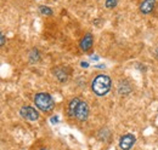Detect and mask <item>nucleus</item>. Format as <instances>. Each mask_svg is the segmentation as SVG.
I'll use <instances>...</instances> for the list:
<instances>
[{"mask_svg": "<svg viewBox=\"0 0 158 150\" xmlns=\"http://www.w3.org/2000/svg\"><path fill=\"white\" fill-rule=\"evenodd\" d=\"M51 120H52V122H54V124H55V122H59V121H57V120H59V117H57V116L51 117Z\"/></svg>", "mask_w": 158, "mask_h": 150, "instance_id": "4468645a", "label": "nucleus"}, {"mask_svg": "<svg viewBox=\"0 0 158 150\" xmlns=\"http://www.w3.org/2000/svg\"><path fill=\"white\" fill-rule=\"evenodd\" d=\"M81 67H85V68H86V67H89V64L85 63V62H83V63H81Z\"/></svg>", "mask_w": 158, "mask_h": 150, "instance_id": "2eb2a0df", "label": "nucleus"}, {"mask_svg": "<svg viewBox=\"0 0 158 150\" xmlns=\"http://www.w3.org/2000/svg\"><path fill=\"white\" fill-rule=\"evenodd\" d=\"M93 44H94L93 35H91L90 33H88L85 37L81 39V41H80V49H81L84 52H88V51L91 49Z\"/></svg>", "mask_w": 158, "mask_h": 150, "instance_id": "0eeeda50", "label": "nucleus"}, {"mask_svg": "<svg viewBox=\"0 0 158 150\" xmlns=\"http://www.w3.org/2000/svg\"><path fill=\"white\" fill-rule=\"evenodd\" d=\"M118 92L119 94H128L131 92V87L127 81H122L118 86Z\"/></svg>", "mask_w": 158, "mask_h": 150, "instance_id": "1a4fd4ad", "label": "nucleus"}, {"mask_svg": "<svg viewBox=\"0 0 158 150\" xmlns=\"http://www.w3.org/2000/svg\"><path fill=\"white\" fill-rule=\"evenodd\" d=\"M39 11L41 15H45V16H51L52 15V10L50 9V7H48V6H40L39 7Z\"/></svg>", "mask_w": 158, "mask_h": 150, "instance_id": "9b49d317", "label": "nucleus"}, {"mask_svg": "<svg viewBox=\"0 0 158 150\" xmlns=\"http://www.w3.org/2000/svg\"><path fill=\"white\" fill-rule=\"evenodd\" d=\"M156 7V0H143L140 4V12L142 15H150Z\"/></svg>", "mask_w": 158, "mask_h": 150, "instance_id": "423d86ee", "label": "nucleus"}, {"mask_svg": "<svg viewBox=\"0 0 158 150\" xmlns=\"http://www.w3.org/2000/svg\"><path fill=\"white\" fill-rule=\"evenodd\" d=\"M40 150H48V149H40Z\"/></svg>", "mask_w": 158, "mask_h": 150, "instance_id": "f3484780", "label": "nucleus"}, {"mask_svg": "<svg viewBox=\"0 0 158 150\" xmlns=\"http://www.w3.org/2000/svg\"><path fill=\"white\" fill-rule=\"evenodd\" d=\"M54 75L59 79L61 82H64L68 79V73H66V69L64 68H61V67L54 69Z\"/></svg>", "mask_w": 158, "mask_h": 150, "instance_id": "6e6552de", "label": "nucleus"}, {"mask_svg": "<svg viewBox=\"0 0 158 150\" xmlns=\"http://www.w3.org/2000/svg\"><path fill=\"white\" fill-rule=\"evenodd\" d=\"M34 103H35V107L44 112H51L55 108V102H54L52 97L46 92H39L35 94Z\"/></svg>", "mask_w": 158, "mask_h": 150, "instance_id": "7ed1b4c3", "label": "nucleus"}, {"mask_svg": "<svg viewBox=\"0 0 158 150\" xmlns=\"http://www.w3.org/2000/svg\"><path fill=\"white\" fill-rule=\"evenodd\" d=\"M68 115L84 122L89 116V107L80 98H73L68 104Z\"/></svg>", "mask_w": 158, "mask_h": 150, "instance_id": "f257e3e1", "label": "nucleus"}, {"mask_svg": "<svg viewBox=\"0 0 158 150\" xmlns=\"http://www.w3.org/2000/svg\"><path fill=\"white\" fill-rule=\"evenodd\" d=\"M135 142H136L135 136H133V134H130V133L124 134V136L120 137V139H119V148L122 150H130L134 147Z\"/></svg>", "mask_w": 158, "mask_h": 150, "instance_id": "39448f33", "label": "nucleus"}, {"mask_svg": "<svg viewBox=\"0 0 158 150\" xmlns=\"http://www.w3.org/2000/svg\"><path fill=\"white\" fill-rule=\"evenodd\" d=\"M20 115L27 121H37L39 119V112H37L33 107H29V105H24L20 109Z\"/></svg>", "mask_w": 158, "mask_h": 150, "instance_id": "20e7f679", "label": "nucleus"}, {"mask_svg": "<svg viewBox=\"0 0 158 150\" xmlns=\"http://www.w3.org/2000/svg\"><path fill=\"white\" fill-rule=\"evenodd\" d=\"M111 86H112V81L111 77L107 75H98L93 82H91V90L93 92L99 96V97H103L111 91Z\"/></svg>", "mask_w": 158, "mask_h": 150, "instance_id": "f03ea898", "label": "nucleus"}, {"mask_svg": "<svg viewBox=\"0 0 158 150\" xmlns=\"http://www.w3.org/2000/svg\"><path fill=\"white\" fill-rule=\"evenodd\" d=\"M118 4V0H105V6L107 9H113Z\"/></svg>", "mask_w": 158, "mask_h": 150, "instance_id": "f8f14e48", "label": "nucleus"}, {"mask_svg": "<svg viewBox=\"0 0 158 150\" xmlns=\"http://www.w3.org/2000/svg\"><path fill=\"white\" fill-rule=\"evenodd\" d=\"M91 59H95V61H98V59H99V57H98V56H91Z\"/></svg>", "mask_w": 158, "mask_h": 150, "instance_id": "dca6fc26", "label": "nucleus"}, {"mask_svg": "<svg viewBox=\"0 0 158 150\" xmlns=\"http://www.w3.org/2000/svg\"><path fill=\"white\" fill-rule=\"evenodd\" d=\"M0 45H1V46L5 45V34H4V33H1V42H0Z\"/></svg>", "mask_w": 158, "mask_h": 150, "instance_id": "ddd939ff", "label": "nucleus"}, {"mask_svg": "<svg viewBox=\"0 0 158 150\" xmlns=\"http://www.w3.org/2000/svg\"><path fill=\"white\" fill-rule=\"evenodd\" d=\"M40 61V55H39V51L37 49H33L29 53V62L31 63H37Z\"/></svg>", "mask_w": 158, "mask_h": 150, "instance_id": "9d476101", "label": "nucleus"}]
</instances>
